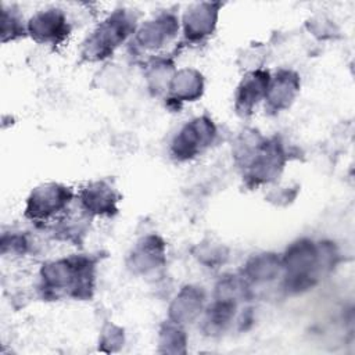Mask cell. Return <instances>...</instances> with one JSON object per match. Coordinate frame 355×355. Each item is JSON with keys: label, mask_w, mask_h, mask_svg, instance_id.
<instances>
[{"label": "cell", "mask_w": 355, "mask_h": 355, "mask_svg": "<svg viewBox=\"0 0 355 355\" xmlns=\"http://www.w3.org/2000/svg\"><path fill=\"white\" fill-rule=\"evenodd\" d=\"M179 31V19L171 11H162L144 21L135 32L133 44L141 50L157 51L168 44Z\"/></svg>", "instance_id": "ba28073f"}, {"label": "cell", "mask_w": 355, "mask_h": 355, "mask_svg": "<svg viewBox=\"0 0 355 355\" xmlns=\"http://www.w3.org/2000/svg\"><path fill=\"white\" fill-rule=\"evenodd\" d=\"M165 243L157 234L139 240L128 258L129 269L136 275H147L165 265Z\"/></svg>", "instance_id": "4fadbf2b"}, {"label": "cell", "mask_w": 355, "mask_h": 355, "mask_svg": "<svg viewBox=\"0 0 355 355\" xmlns=\"http://www.w3.org/2000/svg\"><path fill=\"white\" fill-rule=\"evenodd\" d=\"M216 137L214 121L201 115L186 122L171 143V154L176 161H189L202 154Z\"/></svg>", "instance_id": "8992f818"}, {"label": "cell", "mask_w": 355, "mask_h": 355, "mask_svg": "<svg viewBox=\"0 0 355 355\" xmlns=\"http://www.w3.org/2000/svg\"><path fill=\"white\" fill-rule=\"evenodd\" d=\"M202 75L194 68H183L173 73L166 90V98L178 105L186 101L198 100L202 96Z\"/></svg>", "instance_id": "5bb4252c"}, {"label": "cell", "mask_w": 355, "mask_h": 355, "mask_svg": "<svg viewBox=\"0 0 355 355\" xmlns=\"http://www.w3.org/2000/svg\"><path fill=\"white\" fill-rule=\"evenodd\" d=\"M79 208L89 216H112L118 212L119 194L107 180L87 183L76 194Z\"/></svg>", "instance_id": "9c48e42d"}, {"label": "cell", "mask_w": 355, "mask_h": 355, "mask_svg": "<svg viewBox=\"0 0 355 355\" xmlns=\"http://www.w3.org/2000/svg\"><path fill=\"white\" fill-rule=\"evenodd\" d=\"M237 302L227 298H218L207 308L202 329L207 334L214 336L225 331L234 318Z\"/></svg>", "instance_id": "e0dca14e"}, {"label": "cell", "mask_w": 355, "mask_h": 355, "mask_svg": "<svg viewBox=\"0 0 355 355\" xmlns=\"http://www.w3.org/2000/svg\"><path fill=\"white\" fill-rule=\"evenodd\" d=\"M28 245L29 241L24 234H18V233H12L10 236L3 234L1 239V252L6 254H11V255H22L28 251Z\"/></svg>", "instance_id": "44dd1931"}, {"label": "cell", "mask_w": 355, "mask_h": 355, "mask_svg": "<svg viewBox=\"0 0 355 355\" xmlns=\"http://www.w3.org/2000/svg\"><path fill=\"white\" fill-rule=\"evenodd\" d=\"M300 76L291 69H279L268 85L265 96V111L268 114H279L294 103L297 94L300 93Z\"/></svg>", "instance_id": "8fae6325"}, {"label": "cell", "mask_w": 355, "mask_h": 355, "mask_svg": "<svg viewBox=\"0 0 355 355\" xmlns=\"http://www.w3.org/2000/svg\"><path fill=\"white\" fill-rule=\"evenodd\" d=\"M159 345L164 347V352H184L186 334L182 329V324L168 320L159 331Z\"/></svg>", "instance_id": "d6986e66"}, {"label": "cell", "mask_w": 355, "mask_h": 355, "mask_svg": "<svg viewBox=\"0 0 355 355\" xmlns=\"http://www.w3.org/2000/svg\"><path fill=\"white\" fill-rule=\"evenodd\" d=\"M269 80L270 73L261 68L248 71L243 76L234 94V110L240 116H250L257 105L265 100Z\"/></svg>", "instance_id": "7c38bea8"}, {"label": "cell", "mask_w": 355, "mask_h": 355, "mask_svg": "<svg viewBox=\"0 0 355 355\" xmlns=\"http://www.w3.org/2000/svg\"><path fill=\"white\" fill-rule=\"evenodd\" d=\"M136 32V17L130 10H115L85 39L80 49L83 60L103 61Z\"/></svg>", "instance_id": "3957f363"}, {"label": "cell", "mask_w": 355, "mask_h": 355, "mask_svg": "<svg viewBox=\"0 0 355 355\" xmlns=\"http://www.w3.org/2000/svg\"><path fill=\"white\" fill-rule=\"evenodd\" d=\"M173 62L169 58H154L147 68L146 78L148 82V87L154 94L166 93L169 82L175 73Z\"/></svg>", "instance_id": "ac0fdd59"}, {"label": "cell", "mask_w": 355, "mask_h": 355, "mask_svg": "<svg viewBox=\"0 0 355 355\" xmlns=\"http://www.w3.org/2000/svg\"><path fill=\"white\" fill-rule=\"evenodd\" d=\"M22 18L17 10L12 7L8 10L6 6L1 8V42H12L25 33H28L26 26L22 24Z\"/></svg>", "instance_id": "ffe728a7"}, {"label": "cell", "mask_w": 355, "mask_h": 355, "mask_svg": "<svg viewBox=\"0 0 355 355\" xmlns=\"http://www.w3.org/2000/svg\"><path fill=\"white\" fill-rule=\"evenodd\" d=\"M96 287V259L76 254L47 262L40 269V290L46 298H92Z\"/></svg>", "instance_id": "6da1fadb"}, {"label": "cell", "mask_w": 355, "mask_h": 355, "mask_svg": "<svg viewBox=\"0 0 355 355\" xmlns=\"http://www.w3.org/2000/svg\"><path fill=\"white\" fill-rule=\"evenodd\" d=\"M205 294L201 287L186 286L169 306V320L183 324L194 320L202 311Z\"/></svg>", "instance_id": "9a60e30c"}, {"label": "cell", "mask_w": 355, "mask_h": 355, "mask_svg": "<svg viewBox=\"0 0 355 355\" xmlns=\"http://www.w3.org/2000/svg\"><path fill=\"white\" fill-rule=\"evenodd\" d=\"M73 197V190L65 184L43 183L31 191L26 200L25 216L35 223L49 222L65 215L64 212L68 211Z\"/></svg>", "instance_id": "5b68a950"}, {"label": "cell", "mask_w": 355, "mask_h": 355, "mask_svg": "<svg viewBox=\"0 0 355 355\" xmlns=\"http://www.w3.org/2000/svg\"><path fill=\"white\" fill-rule=\"evenodd\" d=\"M282 273V257L273 252L254 255L243 268L241 276L247 283H268L275 280Z\"/></svg>", "instance_id": "2e32d148"}, {"label": "cell", "mask_w": 355, "mask_h": 355, "mask_svg": "<svg viewBox=\"0 0 355 355\" xmlns=\"http://www.w3.org/2000/svg\"><path fill=\"white\" fill-rule=\"evenodd\" d=\"M26 31L39 44L58 46L68 37L71 26L65 12L51 7L35 12L26 24Z\"/></svg>", "instance_id": "52a82bcc"}, {"label": "cell", "mask_w": 355, "mask_h": 355, "mask_svg": "<svg viewBox=\"0 0 355 355\" xmlns=\"http://www.w3.org/2000/svg\"><path fill=\"white\" fill-rule=\"evenodd\" d=\"M337 251L331 243L300 239L282 255L283 284L287 293H301L316 284L320 272L333 266Z\"/></svg>", "instance_id": "7a4b0ae2"}, {"label": "cell", "mask_w": 355, "mask_h": 355, "mask_svg": "<svg viewBox=\"0 0 355 355\" xmlns=\"http://www.w3.org/2000/svg\"><path fill=\"white\" fill-rule=\"evenodd\" d=\"M220 10V3H194L183 14L182 25L183 35L187 42L197 43L212 35L218 15Z\"/></svg>", "instance_id": "30bf717a"}, {"label": "cell", "mask_w": 355, "mask_h": 355, "mask_svg": "<svg viewBox=\"0 0 355 355\" xmlns=\"http://www.w3.org/2000/svg\"><path fill=\"white\" fill-rule=\"evenodd\" d=\"M197 257H198V259H200L201 262H204V263H207V265H208V262H209V265L212 266V265H215V263L223 262V258H225L226 255H225L222 247H216V245L212 244L211 251H209V247H208V245H201V251H198Z\"/></svg>", "instance_id": "7402d4cb"}, {"label": "cell", "mask_w": 355, "mask_h": 355, "mask_svg": "<svg viewBox=\"0 0 355 355\" xmlns=\"http://www.w3.org/2000/svg\"><path fill=\"white\" fill-rule=\"evenodd\" d=\"M287 161L286 150L277 137H262L254 153L243 164V178L248 186L273 182Z\"/></svg>", "instance_id": "277c9868"}]
</instances>
